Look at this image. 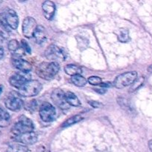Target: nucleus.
Here are the masks:
<instances>
[{"label":"nucleus","instance_id":"a211bd4d","mask_svg":"<svg viewBox=\"0 0 152 152\" xmlns=\"http://www.w3.org/2000/svg\"><path fill=\"white\" fill-rule=\"evenodd\" d=\"M10 116L7 111L0 108V127L4 128L10 125Z\"/></svg>","mask_w":152,"mask_h":152},{"label":"nucleus","instance_id":"f704fd0d","mask_svg":"<svg viewBox=\"0 0 152 152\" xmlns=\"http://www.w3.org/2000/svg\"><path fill=\"white\" fill-rule=\"evenodd\" d=\"M2 90H3V86H0V95H1V94L2 93Z\"/></svg>","mask_w":152,"mask_h":152},{"label":"nucleus","instance_id":"0eeeda50","mask_svg":"<svg viewBox=\"0 0 152 152\" xmlns=\"http://www.w3.org/2000/svg\"><path fill=\"white\" fill-rule=\"evenodd\" d=\"M31 76L28 72H19L16 73L9 79V83L13 87L19 89L21 87L24 86L26 83L31 80Z\"/></svg>","mask_w":152,"mask_h":152},{"label":"nucleus","instance_id":"20e7f679","mask_svg":"<svg viewBox=\"0 0 152 152\" xmlns=\"http://www.w3.org/2000/svg\"><path fill=\"white\" fill-rule=\"evenodd\" d=\"M137 79V73L136 71H130L117 76L113 83V86L118 89L123 88L131 86Z\"/></svg>","mask_w":152,"mask_h":152},{"label":"nucleus","instance_id":"f257e3e1","mask_svg":"<svg viewBox=\"0 0 152 152\" xmlns=\"http://www.w3.org/2000/svg\"><path fill=\"white\" fill-rule=\"evenodd\" d=\"M59 65L56 62H42L37 68V74L42 79L50 80L57 74L59 71Z\"/></svg>","mask_w":152,"mask_h":152},{"label":"nucleus","instance_id":"7c9ffc66","mask_svg":"<svg viewBox=\"0 0 152 152\" xmlns=\"http://www.w3.org/2000/svg\"><path fill=\"white\" fill-rule=\"evenodd\" d=\"M94 90H95V91H96L97 93H99V94H105V92H106V90H105V89H102V88H101V89L95 88Z\"/></svg>","mask_w":152,"mask_h":152},{"label":"nucleus","instance_id":"f03ea898","mask_svg":"<svg viewBox=\"0 0 152 152\" xmlns=\"http://www.w3.org/2000/svg\"><path fill=\"white\" fill-rule=\"evenodd\" d=\"M34 129V125L32 120H30L28 117L22 115L19 117L18 121L15 123L13 127L12 128V134L13 136L16 137L26 132H33Z\"/></svg>","mask_w":152,"mask_h":152},{"label":"nucleus","instance_id":"c756f323","mask_svg":"<svg viewBox=\"0 0 152 152\" xmlns=\"http://www.w3.org/2000/svg\"><path fill=\"white\" fill-rule=\"evenodd\" d=\"M100 86H102V87H111V86H112V84H111V83H102L100 85H99Z\"/></svg>","mask_w":152,"mask_h":152},{"label":"nucleus","instance_id":"dca6fc26","mask_svg":"<svg viewBox=\"0 0 152 152\" xmlns=\"http://www.w3.org/2000/svg\"><path fill=\"white\" fill-rule=\"evenodd\" d=\"M65 95L67 103L69 105L74 107H79L81 105V102H80V99L74 93L68 91L66 94H65Z\"/></svg>","mask_w":152,"mask_h":152},{"label":"nucleus","instance_id":"cd10ccee","mask_svg":"<svg viewBox=\"0 0 152 152\" xmlns=\"http://www.w3.org/2000/svg\"><path fill=\"white\" fill-rule=\"evenodd\" d=\"M21 45H22V49H23L25 51H26L28 53H31V48H30L29 45H28V43L25 40H22V42H21Z\"/></svg>","mask_w":152,"mask_h":152},{"label":"nucleus","instance_id":"393cba45","mask_svg":"<svg viewBox=\"0 0 152 152\" xmlns=\"http://www.w3.org/2000/svg\"><path fill=\"white\" fill-rule=\"evenodd\" d=\"M87 81L92 86H99L102 83V79L96 76H92L88 79Z\"/></svg>","mask_w":152,"mask_h":152},{"label":"nucleus","instance_id":"b1692460","mask_svg":"<svg viewBox=\"0 0 152 152\" xmlns=\"http://www.w3.org/2000/svg\"><path fill=\"white\" fill-rule=\"evenodd\" d=\"M8 49L11 51H16L19 49V43L16 39H12L8 42Z\"/></svg>","mask_w":152,"mask_h":152},{"label":"nucleus","instance_id":"ddd939ff","mask_svg":"<svg viewBox=\"0 0 152 152\" xmlns=\"http://www.w3.org/2000/svg\"><path fill=\"white\" fill-rule=\"evenodd\" d=\"M12 65L15 68L22 71V72L29 73L32 70L31 64L24 59H20V58H13L12 60Z\"/></svg>","mask_w":152,"mask_h":152},{"label":"nucleus","instance_id":"6ab92c4d","mask_svg":"<svg viewBox=\"0 0 152 152\" xmlns=\"http://www.w3.org/2000/svg\"><path fill=\"white\" fill-rule=\"evenodd\" d=\"M7 152H28V148L22 144L13 143L9 145Z\"/></svg>","mask_w":152,"mask_h":152},{"label":"nucleus","instance_id":"7ed1b4c3","mask_svg":"<svg viewBox=\"0 0 152 152\" xmlns=\"http://www.w3.org/2000/svg\"><path fill=\"white\" fill-rule=\"evenodd\" d=\"M42 88V86L39 82L37 80H30L19 89L18 94L22 96L31 97L38 94L41 91Z\"/></svg>","mask_w":152,"mask_h":152},{"label":"nucleus","instance_id":"6e6552de","mask_svg":"<svg viewBox=\"0 0 152 152\" xmlns=\"http://www.w3.org/2000/svg\"><path fill=\"white\" fill-rule=\"evenodd\" d=\"M45 56L48 59L54 60L53 62L64 61L66 58V53L62 48L54 45H51L46 49Z\"/></svg>","mask_w":152,"mask_h":152},{"label":"nucleus","instance_id":"4be33fe9","mask_svg":"<svg viewBox=\"0 0 152 152\" xmlns=\"http://www.w3.org/2000/svg\"><path fill=\"white\" fill-rule=\"evenodd\" d=\"M82 120H83V117H82V116H80V115L73 116V117L68 118L66 121H65L63 123H62V127L66 128V127H68V126H73V125H74V124H76V123L80 122Z\"/></svg>","mask_w":152,"mask_h":152},{"label":"nucleus","instance_id":"473e14b6","mask_svg":"<svg viewBox=\"0 0 152 152\" xmlns=\"http://www.w3.org/2000/svg\"><path fill=\"white\" fill-rule=\"evenodd\" d=\"M148 148H149V149L152 151V140L148 142Z\"/></svg>","mask_w":152,"mask_h":152},{"label":"nucleus","instance_id":"39448f33","mask_svg":"<svg viewBox=\"0 0 152 152\" xmlns=\"http://www.w3.org/2000/svg\"><path fill=\"white\" fill-rule=\"evenodd\" d=\"M0 22L3 25L11 29H16L19 24V18L16 12L11 9H7L0 13Z\"/></svg>","mask_w":152,"mask_h":152},{"label":"nucleus","instance_id":"423d86ee","mask_svg":"<svg viewBox=\"0 0 152 152\" xmlns=\"http://www.w3.org/2000/svg\"><path fill=\"white\" fill-rule=\"evenodd\" d=\"M39 116L42 121L50 123L54 120L56 117V109L49 102H42L39 107Z\"/></svg>","mask_w":152,"mask_h":152},{"label":"nucleus","instance_id":"1a4fd4ad","mask_svg":"<svg viewBox=\"0 0 152 152\" xmlns=\"http://www.w3.org/2000/svg\"><path fill=\"white\" fill-rule=\"evenodd\" d=\"M24 102L16 93L10 94L5 100V106L9 110L13 111H17L23 107Z\"/></svg>","mask_w":152,"mask_h":152},{"label":"nucleus","instance_id":"2eb2a0df","mask_svg":"<svg viewBox=\"0 0 152 152\" xmlns=\"http://www.w3.org/2000/svg\"><path fill=\"white\" fill-rule=\"evenodd\" d=\"M33 37L35 39L36 42L37 43H39V44H41V43L44 42L45 40L47 38L46 31L44 27L42 25H37V29H36Z\"/></svg>","mask_w":152,"mask_h":152},{"label":"nucleus","instance_id":"412c9836","mask_svg":"<svg viewBox=\"0 0 152 152\" xmlns=\"http://www.w3.org/2000/svg\"><path fill=\"white\" fill-rule=\"evenodd\" d=\"M71 82L77 87H83V86H86L88 81L85 77H83L81 74H80V75L71 77Z\"/></svg>","mask_w":152,"mask_h":152},{"label":"nucleus","instance_id":"9b49d317","mask_svg":"<svg viewBox=\"0 0 152 152\" xmlns=\"http://www.w3.org/2000/svg\"><path fill=\"white\" fill-rule=\"evenodd\" d=\"M37 22L34 18L28 16L25 18L22 23V33L27 38L30 39L34 36V32L37 29Z\"/></svg>","mask_w":152,"mask_h":152},{"label":"nucleus","instance_id":"f8f14e48","mask_svg":"<svg viewBox=\"0 0 152 152\" xmlns=\"http://www.w3.org/2000/svg\"><path fill=\"white\" fill-rule=\"evenodd\" d=\"M14 140L22 145H33L37 142V135L34 132H26L14 137Z\"/></svg>","mask_w":152,"mask_h":152},{"label":"nucleus","instance_id":"aec40b11","mask_svg":"<svg viewBox=\"0 0 152 152\" xmlns=\"http://www.w3.org/2000/svg\"><path fill=\"white\" fill-rule=\"evenodd\" d=\"M117 38L121 42H128L130 40L129 31L126 28H120L117 34Z\"/></svg>","mask_w":152,"mask_h":152},{"label":"nucleus","instance_id":"a878e982","mask_svg":"<svg viewBox=\"0 0 152 152\" xmlns=\"http://www.w3.org/2000/svg\"><path fill=\"white\" fill-rule=\"evenodd\" d=\"M9 37V30L4 25L0 22V37L3 39H7Z\"/></svg>","mask_w":152,"mask_h":152},{"label":"nucleus","instance_id":"72a5a7b5","mask_svg":"<svg viewBox=\"0 0 152 152\" xmlns=\"http://www.w3.org/2000/svg\"><path fill=\"white\" fill-rule=\"evenodd\" d=\"M148 72L152 73V65H150V66L148 68Z\"/></svg>","mask_w":152,"mask_h":152},{"label":"nucleus","instance_id":"f3484780","mask_svg":"<svg viewBox=\"0 0 152 152\" xmlns=\"http://www.w3.org/2000/svg\"><path fill=\"white\" fill-rule=\"evenodd\" d=\"M64 70H65V72L68 75L71 76V77H74V76L76 75H80L83 72L82 68L77 65H67L64 68Z\"/></svg>","mask_w":152,"mask_h":152},{"label":"nucleus","instance_id":"2f4dec72","mask_svg":"<svg viewBox=\"0 0 152 152\" xmlns=\"http://www.w3.org/2000/svg\"><path fill=\"white\" fill-rule=\"evenodd\" d=\"M4 56V50L1 47H0V59Z\"/></svg>","mask_w":152,"mask_h":152},{"label":"nucleus","instance_id":"4468645a","mask_svg":"<svg viewBox=\"0 0 152 152\" xmlns=\"http://www.w3.org/2000/svg\"><path fill=\"white\" fill-rule=\"evenodd\" d=\"M42 10L45 19L50 20V19H53L55 14L56 6L53 1H45L42 4Z\"/></svg>","mask_w":152,"mask_h":152},{"label":"nucleus","instance_id":"5701e85b","mask_svg":"<svg viewBox=\"0 0 152 152\" xmlns=\"http://www.w3.org/2000/svg\"><path fill=\"white\" fill-rule=\"evenodd\" d=\"M144 80H145V79H144L143 77H141L140 78L137 79V80L134 82L133 84H132V88H131V91H134L139 88L143 84Z\"/></svg>","mask_w":152,"mask_h":152},{"label":"nucleus","instance_id":"c85d7f7f","mask_svg":"<svg viewBox=\"0 0 152 152\" xmlns=\"http://www.w3.org/2000/svg\"><path fill=\"white\" fill-rule=\"evenodd\" d=\"M88 103L90 104V105H91L93 108H101V107L103 106V104L101 103V102H97V101H90L88 102Z\"/></svg>","mask_w":152,"mask_h":152},{"label":"nucleus","instance_id":"bb28decb","mask_svg":"<svg viewBox=\"0 0 152 152\" xmlns=\"http://www.w3.org/2000/svg\"><path fill=\"white\" fill-rule=\"evenodd\" d=\"M37 107V102L36 100H31L26 105V109L29 111L30 112L36 111Z\"/></svg>","mask_w":152,"mask_h":152},{"label":"nucleus","instance_id":"9d476101","mask_svg":"<svg viewBox=\"0 0 152 152\" xmlns=\"http://www.w3.org/2000/svg\"><path fill=\"white\" fill-rule=\"evenodd\" d=\"M51 99L56 106L60 108L61 109L65 110L69 108L70 105L67 103L65 93L61 89L57 88L53 91L51 94Z\"/></svg>","mask_w":152,"mask_h":152}]
</instances>
